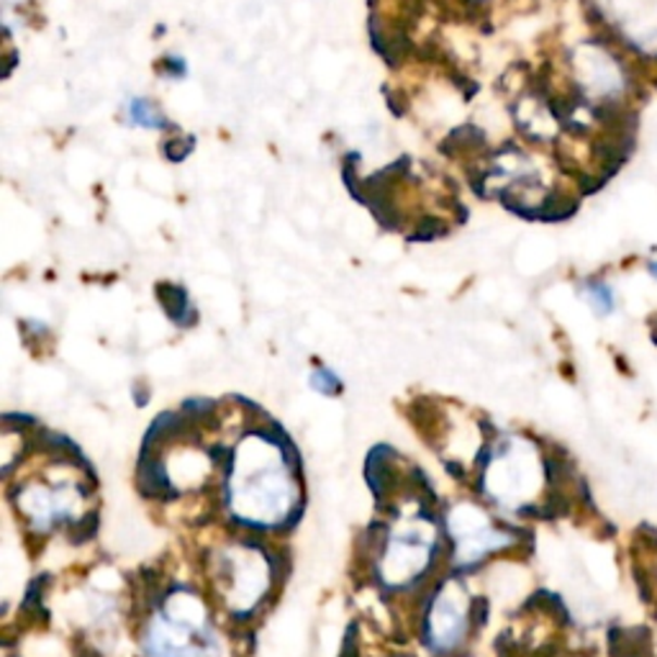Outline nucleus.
I'll list each match as a JSON object with an SVG mask.
<instances>
[{"mask_svg": "<svg viewBox=\"0 0 657 657\" xmlns=\"http://www.w3.org/2000/svg\"><path fill=\"white\" fill-rule=\"evenodd\" d=\"M141 657H221V640L201 598L173 591L141 632Z\"/></svg>", "mask_w": 657, "mask_h": 657, "instance_id": "obj_2", "label": "nucleus"}, {"mask_svg": "<svg viewBox=\"0 0 657 657\" xmlns=\"http://www.w3.org/2000/svg\"><path fill=\"white\" fill-rule=\"evenodd\" d=\"M213 578L224 594L226 609L237 617H249L260 609L273 583V566L265 549L255 545H234L221 549L213 560Z\"/></svg>", "mask_w": 657, "mask_h": 657, "instance_id": "obj_5", "label": "nucleus"}, {"mask_svg": "<svg viewBox=\"0 0 657 657\" xmlns=\"http://www.w3.org/2000/svg\"><path fill=\"white\" fill-rule=\"evenodd\" d=\"M483 483L493 501L526 506L545 483V460L532 442L501 437L491 447Z\"/></svg>", "mask_w": 657, "mask_h": 657, "instance_id": "obj_4", "label": "nucleus"}, {"mask_svg": "<svg viewBox=\"0 0 657 657\" xmlns=\"http://www.w3.org/2000/svg\"><path fill=\"white\" fill-rule=\"evenodd\" d=\"M647 273H649V277H653V281L657 283V260H649V262H647Z\"/></svg>", "mask_w": 657, "mask_h": 657, "instance_id": "obj_11", "label": "nucleus"}, {"mask_svg": "<svg viewBox=\"0 0 657 657\" xmlns=\"http://www.w3.org/2000/svg\"><path fill=\"white\" fill-rule=\"evenodd\" d=\"M473 604L466 602L460 588H439L437 598L426 613V642L439 653H453L468 637L470 627L475 624Z\"/></svg>", "mask_w": 657, "mask_h": 657, "instance_id": "obj_7", "label": "nucleus"}, {"mask_svg": "<svg viewBox=\"0 0 657 657\" xmlns=\"http://www.w3.org/2000/svg\"><path fill=\"white\" fill-rule=\"evenodd\" d=\"M83 488L73 478H62V481H28L18 485L16 506L24 513L28 526L37 532H49L60 524L70 521H83Z\"/></svg>", "mask_w": 657, "mask_h": 657, "instance_id": "obj_6", "label": "nucleus"}, {"mask_svg": "<svg viewBox=\"0 0 657 657\" xmlns=\"http://www.w3.org/2000/svg\"><path fill=\"white\" fill-rule=\"evenodd\" d=\"M128 113H132V121L139 126H149V128H162L168 121H164L160 113L154 111V106L149 101H132L128 103Z\"/></svg>", "mask_w": 657, "mask_h": 657, "instance_id": "obj_9", "label": "nucleus"}, {"mask_svg": "<svg viewBox=\"0 0 657 657\" xmlns=\"http://www.w3.org/2000/svg\"><path fill=\"white\" fill-rule=\"evenodd\" d=\"M290 445L255 432L239 442L226 470V504L241 526H285L301 506V488L288 462Z\"/></svg>", "mask_w": 657, "mask_h": 657, "instance_id": "obj_1", "label": "nucleus"}, {"mask_svg": "<svg viewBox=\"0 0 657 657\" xmlns=\"http://www.w3.org/2000/svg\"><path fill=\"white\" fill-rule=\"evenodd\" d=\"M381 553H377L375 573L385 588H406L413 585L432 566L437 549V532L432 519L409 517L383 530Z\"/></svg>", "mask_w": 657, "mask_h": 657, "instance_id": "obj_3", "label": "nucleus"}, {"mask_svg": "<svg viewBox=\"0 0 657 657\" xmlns=\"http://www.w3.org/2000/svg\"><path fill=\"white\" fill-rule=\"evenodd\" d=\"M311 385H313V388H317V391L324 393V396H328V393H337V388H339V377L334 375L332 370L321 368V370H317V373H313Z\"/></svg>", "mask_w": 657, "mask_h": 657, "instance_id": "obj_10", "label": "nucleus"}, {"mask_svg": "<svg viewBox=\"0 0 657 657\" xmlns=\"http://www.w3.org/2000/svg\"><path fill=\"white\" fill-rule=\"evenodd\" d=\"M583 298L594 309L596 317H611L617 311V290L606 281H588L583 285Z\"/></svg>", "mask_w": 657, "mask_h": 657, "instance_id": "obj_8", "label": "nucleus"}]
</instances>
